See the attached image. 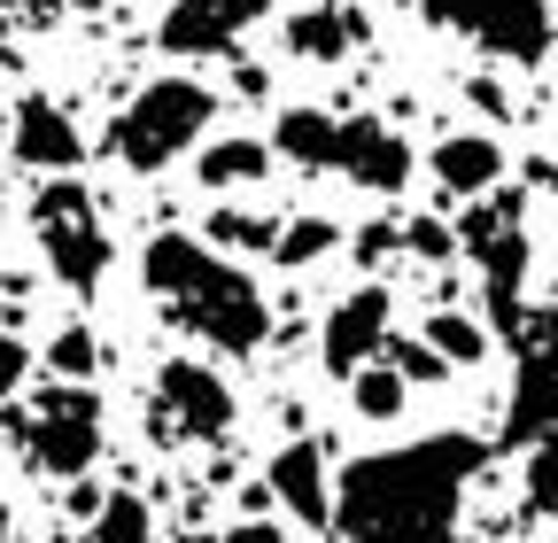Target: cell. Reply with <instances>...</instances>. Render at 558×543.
Here are the masks:
<instances>
[{
    "label": "cell",
    "instance_id": "obj_33",
    "mask_svg": "<svg viewBox=\"0 0 558 543\" xmlns=\"http://www.w3.org/2000/svg\"><path fill=\"white\" fill-rule=\"evenodd\" d=\"M0 141H9V117H0Z\"/></svg>",
    "mask_w": 558,
    "mask_h": 543
},
{
    "label": "cell",
    "instance_id": "obj_17",
    "mask_svg": "<svg viewBox=\"0 0 558 543\" xmlns=\"http://www.w3.org/2000/svg\"><path fill=\"white\" fill-rule=\"evenodd\" d=\"M271 171V141H218V148H202V164H194V179L202 186H256Z\"/></svg>",
    "mask_w": 558,
    "mask_h": 543
},
{
    "label": "cell",
    "instance_id": "obj_2",
    "mask_svg": "<svg viewBox=\"0 0 558 543\" xmlns=\"http://www.w3.org/2000/svg\"><path fill=\"white\" fill-rule=\"evenodd\" d=\"M140 280H148V295L163 303V318L186 326L194 342L226 350V358L264 350V334H271L264 288L248 280L241 264H226L209 241H194V233H156L148 249H140Z\"/></svg>",
    "mask_w": 558,
    "mask_h": 543
},
{
    "label": "cell",
    "instance_id": "obj_27",
    "mask_svg": "<svg viewBox=\"0 0 558 543\" xmlns=\"http://www.w3.org/2000/svg\"><path fill=\"white\" fill-rule=\"evenodd\" d=\"M24 373H32V350L16 342V334H0V412H9V396L24 388Z\"/></svg>",
    "mask_w": 558,
    "mask_h": 543
},
{
    "label": "cell",
    "instance_id": "obj_22",
    "mask_svg": "<svg viewBox=\"0 0 558 543\" xmlns=\"http://www.w3.org/2000/svg\"><path fill=\"white\" fill-rule=\"evenodd\" d=\"M47 373H62V388H86V381L101 373L94 326H62V334H54V350H47Z\"/></svg>",
    "mask_w": 558,
    "mask_h": 543
},
{
    "label": "cell",
    "instance_id": "obj_3",
    "mask_svg": "<svg viewBox=\"0 0 558 543\" xmlns=\"http://www.w3.org/2000/svg\"><path fill=\"white\" fill-rule=\"evenodd\" d=\"M209 117H218V94H209L202 79H186V71H163V79H148V86L117 109L109 156L124 171H140V179H156L179 156H194V141L209 132Z\"/></svg>",
    "mask_w": 558,
    "mask_h": 543
},
{
    "label": "cell",
    "instance_id": "obj_30",
    "mask_svg": "<svg viewBox=\"0 0 558 543\" xmlns=\"http://www.w3.org/2000/svg\"><path fill=\"white\" fill-rule=\"evenodd\" d=\"M543 186H550V194H558V156H550V164H543Z\"/></svg>",
    "mask_w": 558,
    "mask_h": 543
},
{
    "label": "cell",
    "instance_id": "obj_13",
    "mask_svg": "<svg viewBox=\"0 0 558 543\" xmlns=\"http://www.w3.org/2000/svg\"><path fill=\"white\" fill-rule=\"evenodd\" d=\"M264 490H271V505H288V520H303V528H333L326 443H311V435L279 443V458H271V473H264Z\"/></svg>",
    "mask_w": 558,
    "mask_h": 543
},
{
    "label": "cell",
    "instance_id": "obj_11",
    "mask_svg": "<svg viewBox=\"0 0 558 543\" xmlns=\"http://www.w3.org/2000/svg\"><path fill=\"white\" fill-rule=\"evenodd\" d=\"M9 156L24 171H39V179H70L86 164V141H78V124H70L47 94H32V101L9 109Z\"/></svg>",
    "mask_w": 558,
    "mask_h": 543
},
{
    "label": "cell",
    "instance_id": "obj_24",
    "mask_svg": "<svg viewBox=\"0 0 558 543\" xmlns=\"http://www.w3.org/2000/svg\"><path fill=\"white\" fill-rule=\"evenodd\" d=\"M209 249H264L271 256V241H279V226L271 218H241V210H209V233H202Z\"/></svg>",
    "mask_w": 558,
    "mask_h": 543
},
{
    "label": "cell",
    "instance_id": "obj_1",
    "mask_svg": "<svg viewBox=\"0 0 558 543\" xmlns=\"http://www.w3.org/2000/svg\"><path fill=\"white\" fill-rule=\"evenodd\" d=\"M488 443L435 427L396 450H365L333 473V528L341 543H458L465 490L481 482Z\"/></svg>",
    "mask_w": 558,
    "mask_h": 543
},
{
    "label": "cell",
    "instance_id": "obj_20",
    "mask_svg": "<svg viewBox=\"0 0 558 543\" xmlns=\"http://www.w3.org/2000/svg\"><path fill=\"white\" fill-rule=\"evenodd\" d=\"M403 403H411L403 373H388V365H365V373H349V412H357V420L388 427V420H403Z\"/></svg>",
    "mask_w": 558,
    "mask_h": 543
},
{
    "label": "cell",
    "instance_id": "obj_15",
    "mask_svg": "<svg viewBox=\"0 0 558 543\" xmlns=\"http://www.w3.org/2000/svg\"><path fill=\"white\" fill-rule=\"evenodd\" d=\"M349 47H365V9H349V0H303V9L288 16V55L341 62Z\"/></svg>",
    "mask_w": 558,
    "mask_h": 543
},
{
    "label": "cell",
    "instance_id": "obj_7",
    "mask_svg": "<svg viewBox=\"0 0 558 543\" xmlns=\"http://www.w3.org/2000/svg\"><path fill=\"white\" fill-rule=\"evenodd\" d=\"M411 9L442 32H465L497 62H543L550 55V9L543 0H411Z\"/></svg>",
    "mask_w": 558,
    "mask_h": 543
},
{
    "label": "cell",
    "instance_id": "obj_32",
    "mask_svg": "<svg viewBox=\"0 0 558 543\" xmlns=\"http://www.w3.org/2000/svg\"><path fill=\"white\" fill-rule=\"evenodd\" d=\"M186 543H226V535H186Z\"/></svg>",
    "mask_w": 558,
    "mask_h": 543
},
{
    "label": "cell",
    "instance_id": "obj_16",
    "mask_svg": "<svg viewBox=\"0 0 558 543\" xmlns=\"http://www.w3.org/2000/svg\"><path fill=\"white\" fill-rule=\"evenodd\" d=\"M271 156H288V164H303V171H326V156H333V117H326V109H279Z\"/></svg>",
    "mask_w": 558,
    "mask_h": 543
},
{
    "label": "cell",
    "instance_id": "obj_5",
    "mask_svg": "<svg viewBox=\"0 0 558 543\" xmlns=\"http://www.w3.org/2000/svg\"><path fill=\"white\" fill-rule=\"evenodd\" d=\"M24 466L54 473V482H78V473L101 458V396L94 388H47L32 403V420L16 427Z\"/></svg>",
    "mask_w": 558,
    "mask_h": 543
},
{
    "label": "cell",
    "instance_id": "obj_8",
    "mask_svg": "<svg viewBox=\"0 0 558 543\" xmlns=\"http://www.w3.org/2000/svg\"><path fill=\"white\" fill-rule=\"evenodd\" d=\"M512 334H520V373H512V403H505V443L527 450L558 420V311H535Z\"/></svg>",
    "mask_w": 558,
    "mask_h": 543
},
{
    "label": "cell",
    "instance_id": "obj_4",
    "mask_svg": "<svg viewBox=\"0 0 558 543\" xmlns=\"http://www.w3.org/2000/svg\"><path fill=\"white\" fill-rule=\"evenodd\" d=\"M32 226H39V249H47V272L70 288V295H94L101 272H109V226L94 210V194L78 179H47L32 194Z\"/></svg>",
    "mask_w": 558,
    "mask_h": 543
},
{
    "label": "cell",
    "instance_id": "obj_6",
    "mask_svg": "<svg viewBox=\"0 0 558 543\" xmlns=\"http://www.w3.org/2000/svg\"><path fill=\"white\" fill-rule=\"evenodd\" d=\"M148 435L156 443H226L233 435V388H226V373H209L202 358H171L156 373Z\"/></svg>",
    "mask_w": 558,
    "mask_h": 543
},
{
    "label": "cell",
    "instance_id": "obj_23",
    "mask_svg": "<svg viewBox=\"0 0 558 543\" xmlns=\"http://www.w3.org/2000/svg\"><path fill=\"white\" fill-rule=\"evenodd\" d=\"M527 505L558 520V420L527 443Z\"/></svg>",
    "mask_w": 558,
    "mask_h": 543
},
{
    "label": "cell",
    "instance_id": "obj_25",
    "mask_svg": "<svg viewBox=\"0 0 558 543\" xmlns=\"http://www.w3.org/2000/svg\"><path fill=\"white\" fill-rule=\"evenodd\" d=\"M396 249L418 256V264H450V256H458V233H450L442 218H403V226H396Z\"/></svg>",
    "mask_w": 558,
    "mask_h": 543
},
{
    "label": "cell",
    "instance_id": "obj_28",
    "mask_svg": "<svg viewBox=\"0 0 558 543\" xmlns=\"http://www.w3.org/2000/svg\"><path fill=\"white\" fill-rule=\"evenodd\" d=\"M226 543H288V528H271V520H241V528H226Z\"/></svg>",
    "mask_w": 558,
    "mask_h": 543
},
{
    "label": "cell",
    "instance_id": "obj_19",
    "mask_svg": "<svg viewBox=\"0 0 558 543\" xmlns=\"http://www.w3.org/2000/svg\"><path fill=\"white\" fill-rule=\"evenodd\" d=\"M156 535V512H148V497H132V490H109V497H94V528H86V543H148Z\"/></svg>",
    "mask_w": 558,
    "mask_h": 543
},
{
    "label": "cell",
    "instance_id": "obj_26",
    "mask_svg": "<svg viewBox=\"0 0 558 543\" xmlns=\"http://www.w3.org/2000/svg\"><path fill=\"white\" fill-rule=\"evenodd\" d=\"M388 373H403V388H411V381H418V388H427V381H450V365H442L427 342H396V350H388Z\"/></svg>",
    "mask_w": 558,
    "mask_h": 543
},
{
    "label": "cell",
    "instance_id": "obj_29",
    "mask_svg": "<svg viewBox=\"0 0 558 543\" xmlns=\"http://www.w3.org/2000/svg\"><path fill=\"white\" fill-rule=\"evenodd\" d=\"M388 249H396V226H365V233H357V256H365V264H380Z\"/></svg>",
    "mask_w": 558,
    "mask_h": 543
},
{
    "label": "cell",
    "instance_id": "obj_21",
    "mask_svg": "<svg viewBox=\"0 0 558 543\" xmlns=\"http://www.w3.org/2000/svg\"><path fill=\"white\" fill-rule=\"evenodd\" d=\"M333 241H341V226H333V218H288V226H279V241H271V264L303 272V264H318Z\"/></svg>",
    "mask_w": 558,
    "mask_h": 543
},
{
    "label": "cell",
    "instance_id": "obj_9",
    "mask_svg": "<svg viewBox=\"0 0 558 543\" xmlns=\"http://www.w3.org/2000/svg\"><path fill=\"white\" fill-rule=\"evenodd\" d=\"M380 350H388V288H349L318 326V365L349 388V373L380 365Z\"/></svg>",
    "mask_w": 558,
    "mask_h": 543
},
{
    "label": "cell",
    "instance_id": "obj_31",
    "mask_svg": "<svg viewBox=\"0 0 558 543\" xmlns=\"http://www.w3.org/2000/svg\"><path fill=\"white\" fill-rule=\"evenodd\" d=\"M62 9H109V0H62Z\"/></svg>",
    "mask_w": 558,
    "mask_h": 543
},
{
    "label": "cell",
    "instance_id": "obj_10",
    "mask_svg": "<svg viewBox=\"0 0 558 543\" xmlns=\"http://www.w3.org/2000/svg\"><path fill=\"white\" fill-rule=\"evenodd\" d=\"M333 179L349 186H373V194H396L411 179V148L396 141V124L380 117H333V156H326Z\"/></svg>",
    "mask_w": 558,
    "mask_h": 543
},
{
    "label": "cell",
    "instance_id": "obj_12",
    "mask_svg": "<svg viewBox=\"0 0 558 543\" xmlns=\"http://www.w3.org/2000/svg\"><path fill=\"white\" fill-rule=\"evenodd\" d=\"M271 16V0H171L163 9V47L171 55H226Z\"/></svg>",
    "mask_w": 558,
    "mask_h": 543
},
{
    "label": "cell",
    "instance_id": "obj_14",
    "mask_svg": "<svg viewBox=\"0 0 558 543\" xmlns=\"http://www.w3.org/2000/svg\"><path fill=\"white\" fill-rule=\"evenodd\" d=\"M427 171H435L442 194L481 202V194H497V186H505V148L488 141V132H450V141H435Z\"/></svg>",
    "mask_w": 558,
    "mask_h": 543
},
{
    "label": "cell",
    "instance_id": "obj_18",
    "mask_svg": "<svg viewBox=\"0 0 558 543\" xmlns=\"http://www.w3.org/2000/svg\"><path fill=\"white\" fill-rule=\"evenodd\" d=\"M418 342H427V350H435L450 373H465V365H481V358H488V326H481L473 311H435Z\"/></svg>",
    "mask_w": 558,
    "mask_h": 543
}]
</instances>
